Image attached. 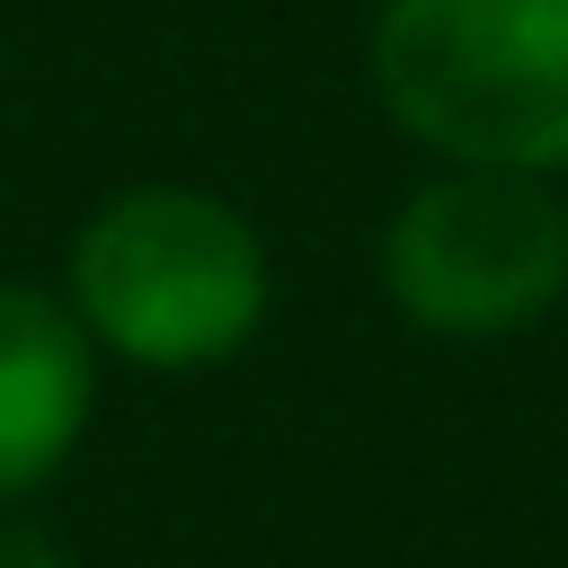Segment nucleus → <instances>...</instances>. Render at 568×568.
Here are the masks:
<instances>
[{
    "mask_svg": "<svg viewBox=\"0 0 568 568\" xmlns=\"http://www.w3.org/2000/svg\"><path fill=\"white\" fill-rule=\"evenodd\" d=\"M382 302L435 346H515L568 302V195L524 169H435L373 231Z\"/></svg>",
    "mask_w": 568,
    "mask_h": 568,
    "instance_id": "nucleus-3",
    "label": "nucleus"
},
{
    "mask_svg": "<svg viewBox=\"0 0 568 568\" xmlns=\"http://www.w3.org/2000/svg\"><path fill=\"white\" fill-rule=\"evenodd\" d=\"M559 320H568V302H559Z\"/></svg>",
    "mask_w": 568,
    "mask_h": 568,
    "instance_id": "nucleus-6",
    "label": "nucleus"
},
{
    "mask_svg": "<svg viewBox=\"0 0 568 568\" xmlns=\"http://www.w3.org/2000/svg\"><path fill=\"white\" fill-rule=\"evenodd\" d=\"M0 568H80V559L36 506H0Z\"/></svg>",
    "mask_w": 568,
    "mask_h": 568,
    "instance_id": "nucleus-5",
    "label": "nucleus"
},
{
    "mask_svg": "<svg viewBox=\"0 0 568 568\" xmlns=\"http://www.w3.org/2000/svg\"><path fill=\"white\" fill-rule=\"evenodd\" d=\"M106 355L36 275H0V506H36L89 444Z\"/></svg>",
    "mask_w": 568,
    "mask_h": 568,
    "instance_id": "nucleus-4",
    "label": "nucleus"
},
{
    "mask_svg": "<svg viewBox=\"0 0 568 568\" xmlns=\"http://www.w3.org/2000/svg\"><path fill=\"white\" fill-rule=\"evenodd\" d=\"M364 89L435 169L568 178V0H373Z\"/></svg>",
    "mask_w": 568,
    "mask_h": 568,
    "instance_id": "nucleus-2",
    "label": "nucleus"
},
{
    "mask_svg": "<svg viewBox=\"0 0 568 568\" xmlns=\"http://www.w3.org/2000/svg\"><path fill=\"white\" fill-rule=\"evenodd\" d=\"M53 293L106 364L213 373L257 346L275 311V248L240 195L195 178H133L71 222Z\"/></svg>",
    "mask_w": 568,
    "mask_h": 568,
    "instance_id": "nucleus-1",
    "label": "nucleus"
}]
</instances>
